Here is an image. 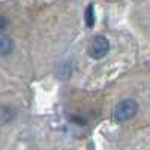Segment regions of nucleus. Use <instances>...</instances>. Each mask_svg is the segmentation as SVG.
Returning <instances> with one entry per match:
<instances>
[{"mask_svg": "<svg viewBox=\"0 0 150 150\" xmlns=\"http://www.w3.org/2000/svg\"><path fill=\"white\" fill-rule=\"evenodd\" d=\"M137 111H138V104L134 99H123L116 105L112 117L116 122H126L137 114Z\"/></svg>", "mask_w": 150, "mask_h": 150, "instance_id": "f257e3e1", "label": "nucleus"}, {"mask_svg": "<svg viewBox=\"0 0 150 150\" xmlns=\"http://www.w3.org/2000/svg\"><path fill=\"white\" fill-rule=\"evenodd\" d=\"M110 51V42L107 38L104 36H95L93 41L90 42V47H89V54L90 57L93 59H102L108 54Z\"/></svg>", "mask_w": 150, "mask_h": 150, "instance_id": "f03ea898", "label": "nucleus"}, {"mask_svg": "<svg viewBox=\"0 0 150 150\" xmlns=\"http://www.w3.org/2000/svg\"><path fill=\"white\" fill-rule=\"evenodd\" d=\"M14 51V42L8 38H2L0 39V54L2 56H6V54H11Z\"/></svg>", "mask_w": 150, "mask_h": 150, "instance_id": "7ed1b4c3", "label": "nucleus"}, {"mask_svg": "<svg viewBox=\"0 0 150 150\" xmlns=\"http://www.w3.org/2000/svg\"><path fill=\"white\" fill-rule=\"evenodd\" d=\"M86 24H87V27H93V24H95V8H93V5H89L86 9Z\"/></svg>", "mask_w": 150, "mask_h": 150, "instance_id": "20e7f679", "label": "nucleus"}, {"mask_svg": "<svg viewBox=\"0 0 150 150\" xmlns=\"http://www.w3.org/2000/svg\"><path fill=\"white\" fill-rule=\"evenodd\" d=\"M6 26H8V21H6V18H5V17H0V30H3Z\"/></svg>", "mask_w": 150, "mask_h": 150, "instance_id": "39448f33", "label": "nucleus"}]
</instances>
